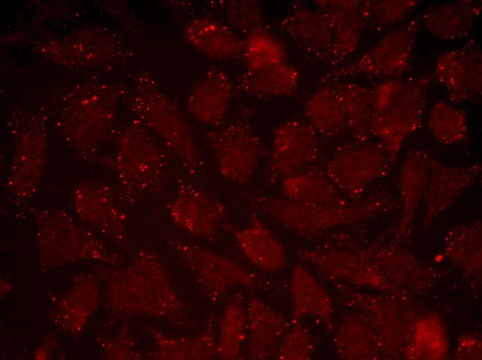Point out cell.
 <instances>
[{
	"label": "cell",
	"mask_w": 482,
	"mask_h": 360,
	"mask_svg": "<svg viewBox=\"0 0 482 360\" xmlns=\"http://www.w3.org/2000/svg\"><path fill=\"white\" fill-rule=\"evenodd\" d=\"M73 198L77 207L98 210L100 220L111 236L118 240L123 238L125 217L109 188L96 183H83L74 189Z\"/></svg>",
	"instance_id": "603a6c76"
},
{
	"label": "cell",
	"mask_w": 482,
	"mask_h": 360,
	"mask_svg": "<svg viewBox=\"0 0 482 360\" xmlns=\"http://www.w3.org/2000/svg\"><path fill=\"white\" fill-rule=\"evenodd\" d=\"M319 9L330 17L334 33L332 62L343 60L355 50L359 41L364 19L360 1H320Z\"/></svg>",
	"instance_id": "ac0fdd59"
},
{
	"label": "cell",
	"mask_w": 482,
	"mask_h": 360,
	"mask_svg": "<svg viewBox=\"0 0 482 360\" xmlns=\"http://www.w3.org/2000/svg\"><path fill=\"white\" fill-rule=\"evenodd\" d=\"M240 249L255 265L267 271H276L285 263L284 249L269 228L254 219L243 228H231Z\"/></svg>",
	"instance_id": "e0dca14e"
},
{
	"label": "cell",
	"mask_w": 482,
	"mask_h": 360,
	"mask_svg": "<svg viewBox=\"0 0 482 360\" xmlns=\"http://www.w3.org/2000/svg\"><path fill=\"white\" fill-rule=\"evenodd\" d=\"M393 166L380 143L355 141L334 152L327 163L325 174L341 193L357 199L373 181L386 176Z\"/></svg>",
	"instance_id": "8992f818"
},
{
	"label": "cell",
	"mask_w": 482,
	"mask_h": 360,
	"mask_svg": "<svg viewBox=\"0 0 482 360\" xmlns=\"http://www.w3.org/2000/svg\"><path fill=\"white\" fill-rule=\"evenodd\" d=\"M283 197L311 204H334L342 202L341 192L325 172L301 170L281 181Z\"/></svg>",
	"instance_id": "7402d4cb"
},
{
	"label": "cell",
	"mask_w": 482,
	"mask_h": 360,
	"mask_svg": "<svg viewBox=\"0 0 482 360\" xmlns=\"http://www.w3.org/2000/svg\"><path fill=\"white\" fill-rule=\"evenodd\" d=\"M416 5L413 1H366L361 3L360 12L364 21L389 26L404 18Z\"/></svg>",
	"instance_id": "f546056e"
},
{
	"label": "cell",
	"mask_w": 482,
	"mask_h": 360,
	"mask_svg": "<svg viewBox=\"0 0 482 360\" xmlns=\"http://www.w3.org/2000/svg\"><path fill=\"white\" fill-rule=\"evenodd\" d=\"M233 96V84L223 71L206 72L192 87L186 100L190 114L200 123L217 127L224 120Z\"/></svg>",
	"instance_id": "4fadbf2b"
},
{
	"label": "cell",
	"mask_w": 482,
	"mask_h": 360,
	"mask_svg": "<svg viewBox=\"0 0 482 360\" xmlns=\"http://www.w3.org/2000/svg\"><path fill=\"white\" fill-rule=\"evenodd\" d=\"M247 328V316L243 307L237 300L231 301L220 323L217 357L222 359H236L245 339Z\"/></svg>",
	"instance_id": "f1b7e54d"
},
{
	"label": "cell",
	"mask_w": 482,
	"mask_h": 360,
	"mask_svg": "<svg viewBox=\"0 0 482 360\" xmlns=\"http://www.w3.org/2000/svg\"><path fill=\"white\" fill-rule=\"evenodd\" d=\"M291 290L296 317L325 314L328 303L324 292L302 265L296 266L293 271Z\"/></svg>",
	"instance_id": "4316f807"
},
{
	"label": "cell",
	"mask_w": 482,
	"mask_h": 360,
	"mask_svg": "<svg viewBox=\"0 0 482 360\" xmlns=\"http://www.w3.org/2000/svg\"><path fill=\"white\" fill-rule=\"evenodd\" d=\"M481 6L474 1L442 3L429 8L423 16L427 30L447 40L464 37L479 16Z\"/></svg>",
	"instance_id": "ffe728a7"
},
{
	"label": "cell",
	"mask_w": 482,
	"mask_h": 360,
	"mask_svg": "<svg viewBox=\"0 0 482 360\" xmlns=\"http://www.w3.org/2000/svg\"><path fill=\"white\" fill-rule=\"evenodd\" d=\"M427 125L430 134L445 145L460 143L467 134L465 113L443 101L436 102L431 108Z\"/></svg>",
	"instance_id": "83f0119b"
},
{
	"label": "cell",
	"mask_w": 482,
	"mask_h": 360,
	"mask_svg": "<svg viewBox=\"0 0 482 360\" xmlns=\"http://www.w3.org/2000/svg\"><path fill=\"white\" fill-rule=\"evenodd\" d=\"M184 34L198 51L218 60L242 55L243 41L229 25L209 17H195L186 23Z\"/></svg>",
	"instance_id": "9a60e30c"
},
{
	"label": "cell",
	"mask_w": 482,
	"mask_h": 360,
	"mask_svg": "<svg viewBox=\"0 0 482 360\" xmlns=\"http://www.w3.org/2000/svg\"><path fill=\"white\" fill-rule=\"evenodd\" d=\"M136 111L143 122L173 153L184 170L197 174L201 161L190 128L177 104L168 96L155 91L143 97Z\"/></svg>",
	"instance_id": "277c9868"
},
{
	"label": "cell",
	"mask_w": 482,
	"mask_h": 360,
	"mask_svg": "<svg viewBox=\"0 0 482 360\" xmlns=\"http://www.w3.org/2000/svg\"><path fill=\"white\" fill-rule=\"evenodd\" d=\"M424 80L400 82L387 105L375 111L370 136L377 138L394 165L404 141L420 127L425 105Z\"/></svg>",
	"instance_id": "3957f363"
},
{
	"label": "cell",
	"mask_w": 482,
	"mask_h": 360,
	"mask_svg": "<svg viewBox=\"0 0 482 360\" xmlns=\"http://www.w3.org/2000/svg\"><path fill=\"white\" fill-rule=\"evenodd\" d=\"M160 359H213L217 357V343L211 329L195 336L174 337L155 334Z\"/></svg>",
	"instance_id": "d4e9b609"
},
{
	"label": "cell",
	"mask_w": 482,
	"mask_h": 360,
	"mask_svg": "<svg viewBox=\"0 0 482 360\" xmlns=\"http://www.w3.org/2000/svg\"><path fill=\"white\" fill-rule=\"evenodd\" d=\"M319 152V134L307 121L283 122L273 134L268 176L282 181L314 162Z\"/></svg>",
	"instance_id": "ba28073f"
},
{
	"label": "cell",
	"mask_w": 482,
	"mask_h": 360,
	"mask_svg": "<svg viewBox=\"0 0 482 360\" xmlns=\"http://www.w3.org/2000/svg\"><path fill=\"white\" fill-rule=\"evenodd\" d=\"M299 80L298 69L285 62L257 71L246 70L238 84L240 90L254 96L278 97L293 93Z\"/></svg>",
	"instance_id": "44dd1931"
},
{
	"label": "cell",
	"mask_w": 482,
	"mask_h": 360,
	"mask_svg": "<svg viewBox=\"0 0 482 360\" xmlns=\"http://www.w3.org/2000/svg\"><path fill=\"white\" fill-rule=\"evenodd\" d=\"M307 122L319 135L336 138L348 131L347 116L342 100L332 86L317 90L305 102Z\"/></svg>",
	"instance_id": "d6986e66"
},
{
	"label": "cell",
	"mask_w": 482,
	"mask_h": 360,
	"mask_svg": "<svg viewBox=\"0 0 482 360\" xmlns=\"http://www.w3.org/2000/svg\"><path fill=\"white\" fill-rule=\"evenodd\" d=\"M481 174V165L451 166L431 158L425 192L429 211L436 213L449 205Z\"/></svg>",
	"instance_id": "5bb4252c"
},
{
	"label": "cell",
	"mask_w": 482,
	"mask_h": 360,
	"mask_svg": "<svg viewBox=\"0 0 482 360\" xmlns=\"http://www.w3.org/2000/svg\"><path fill=\"white\" fill-rule=\"evenodd\" d=\"M168 208L179 228L199 237L215 233L225 213L220 201L182 179L178 181Z\"/></svg>",
	"instance_id": "30bf717a"
},
{
	"label": "cell",
	"mask_w": 482,
	"mask_h": 360,
	"mask_svg": "<svg viewBox=\"0 0 482 360\" xmlns=\"http://www.w3.org/2000/svg\"><path fill=\"white\" fill-rule=\"evenodd\" d=\"M418 31V20H411L386 35L357 60L338 69L333 75L345 77L364 73L392 77L402 73L409 64Z\"/></svg>",
	"instance_id": "9c48e42d"
},
{
	"label": "cell",
	"mask_w": 482,
	"mask_h": 360,
	"mask_svg": "<svg viewBox=\"0 0 482 360\" xmlns=\"http://www.w3.org/2000/svg\"><path fill=\"white\" fill-rule=\"evenodd\" d=\"M281 26L303 52L311 57L332 62L334 33L326 12L300 6L283 19Z\"/></svg>",
	"instance_id": "7c38bea8"
},
{
	"label": "cell",
	"mask_w": 482,
	"mask_h": 360,
	"mask_svg": "<svg viewBox=\"0 0 482 360\" xmlns=\"http://www.w3.org/2000/svg\"><path fill=\"white\" fill-rule=\"evenodd\" d=\"M113 166L122 190L132 196L163 187L168 159L148 132L134 124L122 134Z\"/></svg>",
	"instance_id": "7a4b0ae2"
},
{
	"label": "cell",
	"mask_w": 482,
	"mask_h": 360,
	"mask_svg": "<svg viewBox=\"0 0 482 360\" xmlns=\"http://www.w3.org/2000/svg\"><path fill=\"white\" fill-rule=\"evenodd\" d=\"M208 141L224 178L238 183H247L253 179L265 148L249 122L235 120L208 134Z\"/></svg>",
	"instance_id": "5b68a950"
},
{
	"label": "cell",
	"mask_w": 482,
	"mask_h": 360,
	"mask_svg": "<svg viewBox=\"0 0 482 360\" xmlns=\"http://www.w3.org/2000/svg\"><path fill=\"white\" fill-rule=\"evenodd\" d=\"M226 14L231 28L251 31L262 27V14L254 1H233L226 8Z\"/></svg>",
	"instance_id": "1f68e13d"
},
{
	"label": "cell",
	"mask_w": 482,
	"mask_h": 360,
	"mask_svg": "<svg viewBox=\"0 0 482 360\" xmlns=\"http://www.w3.org/2000/svg\"><path fill=\"white\" fill-rule=\"evenodd\" d=\"M242 55L247 71H257L285 63L286 51L282 42L262 26L248 33Z\"/></svg>",
	"instance_id": "484cf974"
},
{
	"label": "cell",
	"mask_w": 482,
	"mask_h": 360,
	"mask_svg": "<svg viewBox=\"0 0 482 360\" xmlns=\"http://www.w3.org/2000/svg\"><path fill=\"white\" fill-rule=\"evenodd\" d=\"M249 203L287 229L303 235H313L330 227L366 217L385 204L387 197L376 194L349 204H311L285 197L259 192L251 194Z\"/></svg>",
	"instance_id": "6da1fadb"
},
{
	"label": "cell",
	"mask_w": 482,
	"mask_h": 360,
	"mask_svg": "<svg viewBox=\"0 0 482 360\" xmlns=\"http://www.w3.org/2000/svg\"><path fill=\"white\" fill-rule=\"evenodd\" d=\"M247 316L249 332V358L265 359L271 357L278 349V341L285 330L284 319L256 299L249 302Z\"/></svg>",
	"instance_id": "2e32d148"
},
{
	"label": "cell",
	"mask_w": 482,
	"mask_h": 360,
	"mask_svg": "<svg viewBox=\"0 0 482 360\" xmlns=\"http://www.w3.org/2000/svg\"><path fill=\"white\" fill-rule=\"evenodd\" d=\"M168 241L210 296H220L236 285L251 286L255 283L253 274L236 262L172 237Z\"/></svg>",
	"instance_id": "52a82bcc"
},
{
	"label": "cell",
	"mask_w": 482,
	"mask_h": 360,
	"mask_svg": "<svg viewBox=\"0 0 482 360\" xmlns=\"http://www.w3.org/2000/svg\"><path fill=\"white\" fill-rule=\"evenodd\" d=\"M313 346L309 330L302 325H296L279 345L278 357L280 359H309L313 353Z\"/></svg>",
	"instance_id": "4dcf8cb0"
},
{
	"label": "cell",
	"mask_w": 482,
	"mask_h": 360,
	"mask_svg": "<svg viewBox=\"0 0 482 360\" xmlns=\"http://www.w3.org/2000/svg\"><path fill=\"white\" fill-rule=\"evenodd\" d=\"M343 103L348 131L355 141H366L370 136V125L375 114L374 91L357 84L334 85Z\"/></svg>",
	"instance_id": "cb8c5ba5"
},
{
	"label": "cell",
	"mask_w": 482,
	"mask_h": 360,
	"mask_svg": "<svg viewBox=\"0 0 482 360\" xmlns=\"http://www.w3.org/2000/svg\"><path fill=\"white\" fill-rule=\"evenodd\" d=\"M435 74L447 89L451 101L464 102L481 94V54L467 45L448 51L438 59Z\"/></svg>",
	"instance_id": "8fae6325"
}]
</instances>
